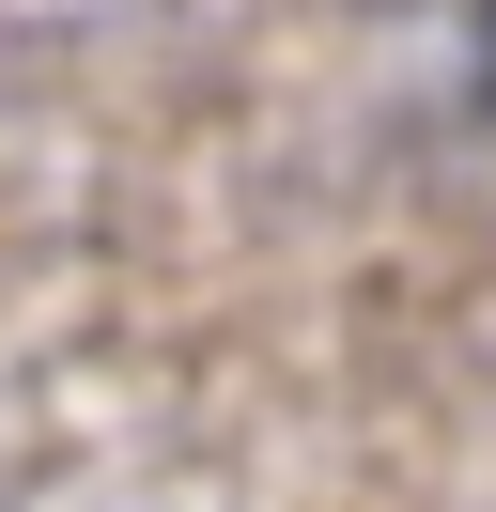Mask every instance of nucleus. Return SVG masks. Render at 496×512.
I'll return each mask as SVG.
<instances>
[{
  "label": "nucleus",
  "instance_id": "nucleus-1",
  "mask_svg": "<svg viewBox=\"0 0 496 512\" xmlns=\"http://www.w3.org/2000/svg\"><path fill=\"white\" fill-rule=\"evenodd\" d=\"M465 94H481V125H496V0H465Z\"/></svg>",
  "mask_w": 496,
  "mask_h": 512
}]
</instances>
